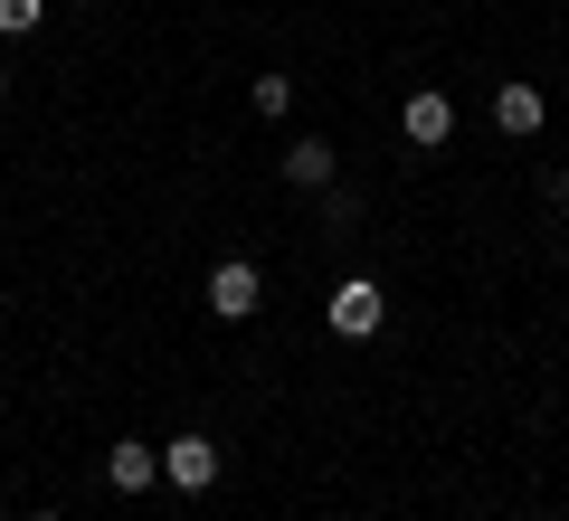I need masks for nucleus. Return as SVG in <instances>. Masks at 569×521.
I'll use <instances>...</instances> for the list:
<instances>
[{
	"mask_svg": "<svg viewBox=\"0 0 569 521\" xmlns=\"http://www.w3.org/2000/svg\"><path fill=\"white\" fill-rule=\"evenodd\" d=\"M323 322H332V332H342V341H370V332H380V322H389V294H380V284H370V275H342V284H332V294H323Z\"/></svg>",
	"mask_w": 569,
	"mask_h": 521,
	"instance_id": "1",
	"label": "nucleus"
},
{
	"mask_svg": "<svg viewBox=\"0 0 569 521\" xmlns=\"http://www.w3.org/2000/svg\"><path fill=\"white\" fill-rule=\"evenodd\" d=\"M257 303H266V275H257L247 257H219V265H209V313H219V322H247Z\"/></svg>",
	"mask_w": 569,
	"mask_h": 521,
	"instance_id": "2",
	"label": "nucleus"
},
{
	"mask_svg": "<svg viewBox=\"0 0 569 521\" xmlns=\"http://www.w3.org/2000/svg\"><path fill=\"white\" fill-rule=\"evenodd\" d=\"M399 133L427 142V152H447V142H456V104H447V86H418V96L399 104Z\"/></svg>",
	"mask_w": 569,
	"mask_h": 521,
	"instance_id": "3",
	"label": "nucleus"
},
{
	"mask_svg": "<svg viewBox=\"0 0 569 521\" xmlns=\"http://www.w3.org/2000/svg\"><path fill=\"white\" fill-rule=\"evenodd\" d=\"M162 483H181V493H209V483H219V445H209L200 427H190V437H171V445H162Z\"/></svg>",
	"mask_w": 569,
	"mask_h": 521,
	"instance_id": "4",
	"label": "nucleus"
},
{
	"mask_svg": "<svg viewBox=\"0 0 569 521\" xmlns=\"http://www.w3.org/2000/svg\"><path fill=\"white\" fill-rule=\"evenodd\" d=\"M332 171H342V142H323V133L284 142V190H332Z\"/></svg>",
	"mask_w": 569,
	"mask_h": 521,
	"instance_id": "5",
	"label": "nucleus"
},
{
	"mask_svg": "<svg viewBox=\"0 0 569 521\" xmlns=\"http://www.w3.org/2000/svg\"><path fill=\"white\" fill-rule=\"evenodd\" d=\"M493 123H503L512 142H531V133H541V123H550V104H541V86H522V77H503V86H493Z\"/></svg>",
	"mask_w": 569,
	"mask_h": 521,
	"instance_id": "6",
	"label": "nucleus"
},
{
	"mask_svg": "<svg viewBox=\"0 0 569 521\" xmlns=\"http://www.w3.org/2000/svg\"><path fill=\"white\" fill-rule=\"evenodd\" d=\"M104 483H114V493H152V483H162V445L123 437L114 455H104Z\"/></svg>",
	"mask_w": 569,
	"mask_h": 521,
	"instance_id": "7",
	"label": "nucleus"
},
{
	"mask_svg": "<svg viewBox=\"0 0 569 521\" xmlns=\"http://www.w3.org/2000/svg\"><path fill=\"white\" fill-rule=\"evenodd\" d=\"M247 104H257L266 123H284V114H295V77H257V86H247Z\"/></svg>",
	"mask_w": 569,
	"mask_h": 521,
	"instance_id": "8",
	"label": "nucleus"
},
{
	"mask_svg": "<svg viewBox=\"0 0 569 521\" xmlns=\"http://www.w3.org/2000/svg\"><path fill=\"white\" fill-rule=\"evenodd\" d=\"M29 29H48V0H0V39H29Z\"/></svg>",
	"mask_w": 569,
	"mask_h": 521,
	"instance_id": "9",
	"label": "nucleus"
},
{
	"mask_svg": "<svg viewBox=\"0 0 569 521\" xmlns=\"http://www.w3.org/2000/svg\"><path fill=\"white\" fill-rule=\"evenodd\" d=\"M0 104H10V67H0Z\"/></svg>",
	"mask_w": 569,
	"mask_h": 521,
	"instance_id": "10",
	"label": "nucleus"
},
{
	"mask_svg": "<svg viewBox=\"0 0 569 521\" xmlns=\"http://www.w3.org/2000/svg\"><path fill=\"white\" fill-rule=\"evenodd\" d=\"M29 521H67V512H29Z\"/></svg>",
	"mask_w": 569,
	"mask_h": 521,
	"instance_id": "11",
	"label": "nucleus"
},
{
	"mask_svg": "<svg viewBox=\"0 0 569 521\" xmlns=\"http://www.w3.org/2000/svg\"><path fill=\"white\" fill-rule=\"evenodd\" d=\"M0 521H10V512H0Z\"/></svg>",
	"mask_w": 569,
	"mask_h": 521,
	"instance_id": "12",
	"label": "nucleus"
}]
</instances>
